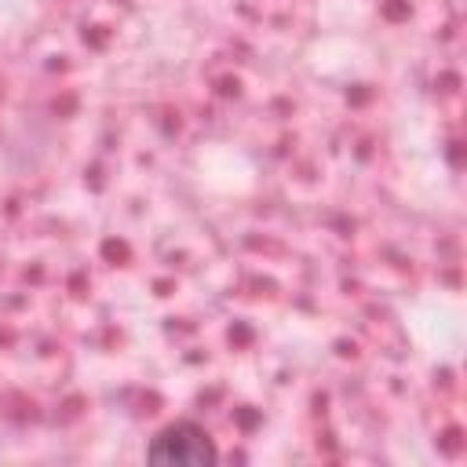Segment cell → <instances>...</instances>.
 <instances>
[{
    "mask_svg": "<svg viewBox=\"0 0 467 467\" xmlns=\"http://www.w3.org/2000/svg\"><path fill=\"white\" fill-rule=\"evenodd\" d=\"M150 460L153 463H212L215 445L208 441V434L201 427L175 423V427H164L150 441Z\"/></svg>",
    "mask_w": 467,
    "mask_h": 467,
    "instance_id": "6da1fadb",
    "label": "cell"
}]
</instances>
